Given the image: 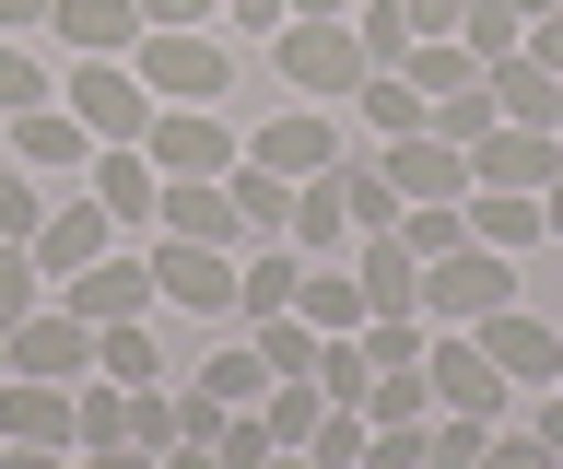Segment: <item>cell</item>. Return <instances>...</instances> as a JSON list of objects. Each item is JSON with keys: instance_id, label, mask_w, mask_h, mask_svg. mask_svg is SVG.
I'll list each match as a JSON object with an SVG mask.
<instances>
[{"instance_id": "c3c4849f", "label": "cell", "mask_w": 563, "mask_h": 469, "mask_svg": "<svg viewBox=\"0 0 563 469\" xmlns=\"http://www.w3.org/2000/svg\"><path fill=\"white\" fill-rule=\"evenodd\" d=\"M528 59H540V71H563V0L540 12V24H528Z\"/></svg>"}, {"instance_id": "7bdbcfd3", "label": "cell", "mask_w": 563, "mask_h": 469, "mask_svg": "<svg viewBox=\"0 0 563 469\" xmlns=\"http://www.w3.org/2000/svg\"><path fill=\"white\" fill-rule=\"evenodd\" d=\"M24 107H47V71H35L24 47L0 36V118H24Z\"/></svg>"}, {"instance_id": "816d5d0a", "label": "cell", "mask_w": 563, "mask_h": 469, "mask_svg": "<svg viewBox=\"0 0 563 469\" xmlns=\"http://www.w3.org/2000/svg\"><path fill=\"white\" fill-rule=\"evenodd\" d=\"M528 434H540V446H552V458H563V388L540 399V411H528Z\"/></svg>"}, {"instance_id": "9f6ffc18", "label": "cell", "mask_w": 563, "mask_h": 469, "mask_svg": "<svg viewBox=\"0 0 563 469\" xmlns=\"http://www.w3.org/2000/svg\"><path fill=\"white\" fill-rule=\"evenodd\" d=\"M329 12H352V0H294V24H329Z\"/></svg>"}, {"instance_id": "e0dca14e", "label": "cell", "mask_w": 563, "mask_h": 469, "mask_svg": "<svg viewBox=\"0 0 563 469\" xmlns=\"http://www.w3.org/2000/svg\"><path fill=\"white\" fill-rule=\"evenodd\" d=\"M376 165H387V188H399V200H470V153L434 142V130H411V142H376Z\"/></svg>"}, {"instance_id": "e575fe53", "label": "cell", "mask_w": 563, "mask_h": 469, "mask_svg": "<svg viewBox=\"0 0 563 469\" xmlns=\"http://www.w3.org/2000/svg\"><path fill=\"white\" fill-rule=\"evenodd\" d=\"M352 107L376 118V142H411V130H422V94H411L399 71H364V94H352Z\"/></svg>"}, {"instance_id": "8fae6325", "label": "cell", "mask_w": 563, "mask_h": 469, "mask_svg": "<svg viewBox=\"0 0 563 469\" xmlns=\"http://www.w3.org/2000/svg\"><path fill=\"white\" fill-rule=\"evenodd\" d=\"M0 446H82V388L0 376Z\"/></svg>"}, {"instance_id": "f907efd6", "label": "cell", "mask_w": 563, "mask_h": 469, "mask_svg": "<svg viewBox=\"0 0 563 469\" xmlns=\"http://www.w3.org/2000/svg\"><path fill=\"white\" fill-rule=\"evenodd\" d=\"M82 469H165V458H141L130 434H118V446H82Z\"/></svg>"}, {"instance_id": "7dc6e473", "label": "cell", "mask_w": 563, "mask_h": 469, "mask_svg": "<svg viewBox=\"0 0 563 469\" xmlns=\"http://www.w3.org/2000/svg\"><path fill=\"white\" fill-rule=\"evenodd\" d=\"M399 12H411V36H457V12H470V0H399Z\"/></svg>"}, {"instance_id": "9c48e42d", "label": "cell", "mask_w": 563, "mask_h": 469, "mask_svg": "<svg viewBox=\"0 0 563 469\" xmlns=\"http://www.w3.org/2000/svg\"><path fill=\"white\" fill-rule=\"evenodd\" d=\"M12 376H47V388H82V376H95V328L70 317L59 293H47V305H35L24 328H12Z\"/></svg>"}, {"instance_id": "3957f363", "label": "cell", "mask_w": 563, "mask_h": 469, "mask_svg": "<svg viewBox=\"0 0 563 469\" xmlns=\"http://www.w3.org/2000/svg\"><path fill=\"white\" fill-rule=\"evenodd\" d=\"M130 71L153 82V107H211V94L235 82V59L211 47V24H188V36H165V24H153V36L130 47Z\"/></svg>"}, {"instance_id": "277c9868", "label": "cell", "mask_w": 563, "mask_h": 469, "mask_svg": "<svg viewBox=\"0 0 563 469\" xmlns=\"http://www.w3.org/2000/svg\"><path fill=\"white\" fill-rule=\"evenodd\" d=\"M59 107L95 130V142H141L153 130V82L130 71V59H70V82H59Z\"/></svg>"}, {"instance_id": "2e32d148", "label": "cell", "mask_w": 563, "mask_h": 469, "mask_svg": "<svg viewBox=\"0 0 563 469\" xmlns=\"http://www.w3.org/2000/svg\"><path fill=\"white\" fill-rule=\"evenodd\" d=\"M563 177V130H493V142H470V188H540Z\"/></svg>"}, {"instance_id": "f546056e", "label": "cell", "mask_w": 563, "mask_h": 469, "mask_svg": "<svg viewBox=\"0 0 563 469\" xmlns=\"http://www.w3.org/2000/svg\"><path fill=\"white\" fill-rule=\"evenodd\" d=\"M457 47L493 71V59H517V47H528V12H517V0H470V12H457Z\"/></svg>"}, {"instance_id": "11a10c76", "label": "cell", "mask_w": 563, "mask_h": 469, "mask_svg": "<svg viewBox=\"0 0 563 469\" xmlns=\"http://www.w3.org/2000/svg\"><path fill=\"white\" fill-rule=\"evenodd\" d=\"M540 235H563V177H552V188H540Z\"/></svg>"}, {"instance_id": "f35d334b", "label": "cell", "mask_w": 563, "mask_h": 469, "mask_svg": "<svg viewBox=\"0 0 563 469\" xmlns=\"http://www.w3.org/2000/svg\"><path fill=\"white\" fill-rule=\"evenodd\" d=\"M364 446H376V423H364V411H317V434H306L317 469H364Z\"/></svg>"}, {"instance_id": "d6a6232c", "label": "cell", "mask_w": 563, "mask_h": 469, "mask_svg": "<svg viewBox=\"0 0 563 469\" xmlns=\"http://www.w3.org/2000/svg\"><path fill=\"white\" fill-rule=\"evenodd\" d=\"M200 388L223 399V411H258V399H271V364H258V340H235V353H211V364H200Z\"/></svg>"}, {"instance_id": "30bf717a", "label": "cell", "mask_w": 563, "mask_h": 469, "mask_svg": "<svg viewBox=\"0 0 563 469\" xmlns=\"http://www.w3.org/2000/svg\"><path fill=\"white\" fill-rule=\"evenodd\" d=\"M59 305L82 328H118V317H153L165 293H153V258H118V247H106L95 270H70V282H59Z\"/></svg>"}, {"instance_id": "cb8c5ba5", "label": "cell", "mask_w": 563, "mask_h": 469, "mask_svg": "<svg viewBox=\"0 0 563 469\" xmlns=\"http://www.w3.org/2000/svg\"><path fill=\"white\" fill-rule=\"evenodd\" d=\"M294 282H306V247L282 235V247H258V258H235V305L246 317H282L294 305Z\"/></svg>"}, {"instance_id": "52a82bcc", "label": "cell", "mask_w": 563, "mask_h": 469, "mask_svg": "<svg viewBox=\"0 0 563 469\" xmlns=\"http://www.w3.org/2000/svg\"><path fill=\"white\" fill-rule=\"evenodd\" d=\"M153 293H165V305H188V317H235V247L153 235Z\"/></svg>"}, {"instance_id": "603a6c76", "label": "cell", "mask_w": 563, "mask_h": 469, "mask_svg": "<svg viewBox=\"0 0 563 469\" xmlns=\"http://www.w3.org/2000/svg\"><path fill=\"white\" fill-rule=\"evenodd\" d=\"M95 376H106V388H165V340H153V317L95 328Z\"/></svg>"}, {"instance_id": "ba28073f", "label": "cell", "mask_w": 563, "mask_h": 469, "mask_svg": "<svg viewBox=\"0 0 563 469\" xmlns=\"http://www.w3.org/2000/svg\"><path fill=\"white\" fill-rule=\"evenodd\" d=\"M106 247H118V223H106V200H95V188L47 200V223H35V270H47V293H59L70 270H95Z\"/></svg>"}, {"instance_id": "b9f144b4", "label": "cell", "mask_w": 563, "mask_h": 469, "mask_svg": "<svg viewBox=\"0 0 563 469\" xmlns=\"http://www.w3.org/2000/svg\"><path fill=\"white\" fill-rule=\"evenodd\" d=\"M35 223H47V188H35V177H0V247H35Z\"/></svg>"}, {"instance_id": "d590c367", "label": "cell", "mask_w": 563, "mask_h": 469, "mask_svg": "<svg viewBox=\"0 0 563 469\" xmlns=\"http://www.w3.org/2000/svg\"><path fill=\"white\" fill-rule=\"evenodd\" d=\"M422 340H434V317H364V364H376V376H411Z\"/></svg>"}, {"instance_id": "ee69618b", "label": "cell", "mask_w": 563, "mask_h": 469, "mask_svg": "<svg viewBox=\"0 0 563 469\" xmlns=\"http://www.w3.org/2000/svg\"><path fill=\"white\" fill-rule=\"evenodd\" d=\"M118 434H130V388H82V446H118Z\"/></svg>"}, {"instance_id": "6da1fadb", "label": "cell", "mask_w": 563, "mask_h": 469, "mask_svg": "<svg viewBox=\"0 0 563 469\" xmlns=\"http://www.w3.org/2000/svg\"><path fill=\"white\" fill-rule=\"evenodd\" d=\"M271 71H282V94H306V107L364 94V36H352V12H329V24H282V36H271Z\"/></svg>"}, {"instance_id": "8d00e7d4", "label": "cell", "mask_w": 563, "mask_h": 469, "mask_svg": "<svg viewBox=\"0 0 563 469\" xmlns=\"http://www.w3.org/2000/svg\"><path fill=\"white\" fill-rule=\"evenodd\" d=\"M271 411H223V434H211V469H271Z\"/></svg>"}, {"instance_id": "ffe728a7", "label": "cell", "mask_w": 563, "mask_h": 469, "mask_svg": "<svg viewBox=\"0 0 563 469\" xmlns=\"http://www.w3.org/2000/svg\"><path fill=\"white\" fill-rule=\"evenodd\" d=\"M364 317H422V258L399 247V235H364Z\"/></svg>"}, {"instance_id": "d4e9b609", "label": "cell", "mask_w": 563, "mask_h": 469, "mask_svg": "<svg viewBox=\"0 0 563 469\" xmlns=\"http://www.w3.org/2000/svg\"><path fill=\"white\" fill-rule=\"evenodd\" d=\"M528 235H540V200H528V188H470V247H505V258H517Z\"/></svg>"}, {"instance_id": "5b68a950", "label": "cell", "mask_w": 563, "mask_h": 469, "mask_svg": "<svg viewBox=\"0 0 563 469\" xmlns=\"http://www.w3.org/2000/svg\"><path fill=\"white\" fill-rule=\"evenodd\" d=\"M141 153H153V177H235L246 165V142L223 130V107H153Z\"/></svg>"}, {"instance_id": "9a60e30c", "label": "cell", "mask_w": 563, "mask_h": 469, "mask_svg": "<svg viewBox=\"0 0 563 469\" xmlns=\"http://www.w3.org/2000/svg\"><path fill=\"white\" fill-rule=\"evenodd\" d=\"M470 340H482V353L505 364V388H517V376H528V388H563V328H552V317H528V305H505V317H482Z\"/></svg>"}, {"instance_id": "f1b7e54d", "label": "cell", "mask_w": 563, "mask_h": 469, "mask_svg": "<svg viewBox=\"0 0 563 469\" xmlns=\"http://www.w3.org/2000/svg\"><path fill=\"white\" fill-rule=\"evenodd\" d=\"M364 388H376V364H364V328L317 340V399H329V411H364Z\"/></svg>"}, {"instance_id": "83f0119b", "label": "cell", "mask_w": 563, "mask_h": 469, "mask_svg": "<svg viewBox=\"0 0 563 469\" xmlns=\"http://www.w3.org/2000/svg\"><path fill=\"white\" fill-rule=\"evenodd\" d=\"M223 188H235V212H246V235H258V247H282V235H294V188H282L271 165H235Z\"/></svg>"}, {"instance_id": "484cf974", "label": "cell", "mask_w": 563, "mask_h": 469, "mask_svg": "<svg viewBox=\"0 0 563 469\" xmlns=\"http://www.w3.org/2000/svg\"><path fill=\"white\" fill-rule=\"evenodd\" d=\"M294 317H306L317 340H341V328H364V282H352V270H306V282H294Z\"/></svg>"}, {"instance_id": "1f68e13d", "label": "cell", "mask_w": 563, "mask_h": 469, "mask_svg": "<svg viewBox=\"0 0 563 469\" xmlns=\"http://www.w3.org/2000/svg\"><path fill=\"white\" fill-rule=\"evenodd\" d=\"M352 36H364V71H399V59H411V12H399V0H352Z\"/></svg>"}, {"instance_id": "f5cc1de1", "label": "cell", "mask_w": 563, "mask_h": 469, "mask_svg": "<svg viewBox=\"0 0 563 469\" xmlns=\"http://www.w3.org/2000/svg\"><path fill=\"white\" fill-rule=\"evenodd\" d=\"M59 0H0V36H24V24H47Z\"/></svg>"}, {"instance_id": "db71d44e", "label": "cell", "mask_w": 563, "mask_h": 469, "mask_svg": "<svg viewBox=\"0 0 563 469\" xmlns=\"http://www.w3.org/2000/svg\"><path fill=\"white\" fill-rule=\"evenodd\" d=\"M0 469H70L59 446H0Z\"/></svg>"}, {"instance_id": "6f0895ef", "label": "cell", "mask_w": 563, "mask_h": 469, "mask_svg": "<svg viewBox=\"0 0 563 469\" xmlns=\"http://www.w3.org/2000/svg\"><path fill=\"white\" fill-rule=\"evenodd\" d=\"M0 376H12V340H0Z\"/></svg>"}, {"instance_id": "ac0fdd59", "label": "cell", "mask_w": 563, "mask_h": 469, "mask_svg": "<svg viewBox=\"0 0 563 469\" xmlns=\"http://www.w3.org/2000/svg\"><path fill=\"white\" fill-rule=\"evenodd\" d=\"M493 118H505V130H563V71H540V59H528V47H517V59H493Z\"/></svg>"}, {"instance_id": "4fadbf2b", "label": "cell", "mask_w": 563, "mask_h": 469, "mask_svg": "<svg viewBox=\"0 0 563 469\" xmlns=\"http://www.w3.org/2000/svg\"><path fill=\"white\" fill-rule=\"evenodd\" d=\"M246 165H271V177H329V165H341V130H329V107H282V118H258Z\"/></svg>"}, {"instance_id": "ab89813d", "label": "cell", "mask_w": 563, "mask_h": 469, "mask_svg": "<svg viewBox=\"0 0 563 469\" xmlns=\"http://www.w3.org/2000/svg\"><path fill=\"white\" fill-rule=\"evenodd\" d=\"M258 364H271V376H317V328L294 317V305H282V317H258Z\"/></svg>"}, {"instance_id": "7c38bea8", "label": "cell", "mask_w": 563, "mask_h": 469, "mask_svg": "<svg viewBox=\"0 0 563 469\" xmlns=\"http://www.w3.org/2000/svg\"><path fill=\"white\" fill-rule=\"evenodd\" d=\"M82 177H95V200H106V223H118V235L165 223V177H153V153H141V142H95V165H82Z\"/></svg>"}, {"instance_id": "44dd1931", "label": "cell", "mask_w": 563, "mask_h": 469, "mask_svg": "<svg viewBox=\"0 0 563 469\" xmlns=\"http://www.w3.org/2000/svg\"><path fill=\"white\" fill-rule=\"evenodd\" d=\"M329 188H341L352 235H399V212H411V200L387 188V165H376V153H341V165H329Z\"/></svg>"}, {"instance_id": "74e56055", "label": "cell", "mask_w": 563, "mask_h": 469, "mask_svg": "<svg viewBox=\"0 0 563 469\" xmlns=\"http://www.w3.org/2000/svg\"><path fill=\"white\" fill-rule=\"evenodd\" d=\"M47 305V270H35V247H0V340Z\"/></svg>"}, {"instance_id": "bcb514c9", "label": "cell", "mask_w": 563, "mask_h": 469, "mask_svg": "<svg viewBox=\"0 0 563 469\" xmlns=\"http://www.w3.org/2000/svg\"><path fill=\"white\" fill-rule=\"evenodd\" d=\"M223 0H141V24H165V36H188V24H211Z\"/></svg>"}, {"instance_id": "836d02e7", "label": "cell", "mask_w": 563, "mask_h": 469, "mask_svg": "<svg viewBox=\"0 0 563 469\" xmlns=\"http://www.w3.org/2000/svg\"><path fill=\"white\" fill-rule=\"evenodd\" d=\"M352 212H341V188L329 177H294V247H341Z\"/></svg>"}, {"instance_id": "f6af8a7d", "label": "cell", "mask_w": 563, "mask_h": 469, "mask_svg": "<svg viewBox=\"0 0 563 469\" xmlns=\"http://www.w3.org/2000/svg\"><path fill=\"white\" fill-rule=\"evenodd\" d=\"M482 469H563V458H552V446H540V434H505V423H493V446H482Z\"/></svg>"}, {"instance_id": "4316f807", "label": "cell", "mask_w": 563, "mask_h": 469, "mask_svg": "<svg viewBox=\"0 0 563 469\" xmlns=\"http://www.w3.org/2000/svg\"><path fill=\"white\" fill-rule=\"evenodd\" d=\"M130 446H141V458L200 446V434H188V388H130Z\"/></svg>"}, {"instance_id": "681fc988", "label": "cell", "mask_w": 563, "mask_h": 469, "mask_svg": "<svg viewBox=\"0 0 563 469\" xmlns=\"http://www.w3.org/2000/svg\"><path fill=\"white\" fill-rule=\"evenodd\" d=\"M223 12H235V24H258V36H282V24H294V0H223Z\"/></svg>"}, {"instance_id": "5bb4252c", "label": "cell", "mask_w": 563, "mask_h": 469, "mask_svg": "<svg viewBox=\"0 0 563 469\" xmlns=\"http://www.w3.org/2000/svg\"><path fill=\"white\" fill-rule=\"evenodd\" d=\"M153 235H188V247H258L223 177H165V223H153Z\"/></svg>"}, {"instance_id": "d6986e66", "label": "cell", "mask_w": 563, "mask_h": 469, "mask_svg": "<svg viewBox=\"0 0 563 469\" xmlns=\"http://www.w3.org/2000/svg\"><path fill=\"white\" fill-rule=\"evenodd\" d=\"M47 24L70 36V59H130V47L153 36V24H141V0H59Z\"/></svg>"}, {"instance_id": "60d3db41", "label": "cell", "mask_w": 563, "mask_h": 469, "mask_svg": "<svg viewBox=\"0 0 563 469\" xmlns=\"http://www.w3.org/2000/svg\"><path fill=\"white\" fill-rule=\"evenodd\" d=\"M364 423H434V388H422V364H411V376H376V388H364Z\"/></svg>"}, {"instance_id": "8992f818", "label": "cell", "mask_w": 563, "mask_h": 469, "mask_svg": "<svg viewBox=\"0 0 563 469\" xmlns=\"http://www.w3.org/2000/svg\"><path fill=\"white\" fill-rule=\"evenodd\" d=\"M422 388H434V411H470V423H505V364L470 340V328H434L422 340Z\"/></svg>"}, {"instance_id": "7402d4cb", "label": "cell", "mask_w": 563, "mask_h": 469, "mask_svg": "<svg viewBox=\"0 0 563 469\" xmlns=\"http://www.w3.org/2000/svg\"><path fill=\"white\" fill-rule=\"evenodd\" d=\"M12 142H24L35 177H70V165H95V130H82L70 107H24V118H12Z\"/></svg>"}, {"instance_id": "4dcf8cb0", "label": "cell", "mask_w": 563, "mask_h": 469, "mask_svg": "<svg viewBox=\"0 0 563 469\" xmlns=\"http://www.w3.org/2000/svg\"><path fill=\"white\" fill-rule=\"evenodd\" d=\"M422 130H434V142H493V130H505V118H493V82H457V94H434V107H422Z\"/></svg>"}, {"instance_id": "7a4b0ae2", "label": "cell", "mask_w": 563, "mask_h": 469, "mask_svg": "<svg viewBox=\"0 0 563 469\" xmlns=\"http://www.w3.org/2000/svg\"><path fill=\"white\" fill-rule=\"evenodd\" d=\"M517 305V270H505V247H446L434 270H422V317L434 328H482Z\"/></svg>"}]
</instances>
